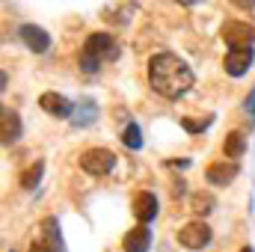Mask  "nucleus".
Wrapping results in <instances>:
<instances>
[{
  "label": "nucleus",
  "mask_w": 255,
  "mask_h": 252,
  "mask_svg": "<svg viewBox=\"0 0 255 252\" xmlns=\"http://www.w3.org/2000/svg\"><path fill=\"white\" fill-rule=\"evenodd\" d=\"M148 83L163 98H181L193 86V71L181 57L160 51L148 60Z\"/></svg>",
  "instance_id": "f257e3e1"
},
{
  "label": "nucleus",
  "mask_w": 255,
  "mask_h": 252,
  "mask_svg": "<svg viewBox=\"0 0 255 252\" xmlns=\"http://www.w3.org/2000/svg\"><path fill=\"white\" fill-rule=\"evenodd\" d=\"M116 57H119V45H116V39L107 36V33H92V36L86 39L83 51H80V68L92 74V71H98V65L101 63L116 60Z\"/></svg>",
  "instance_id": "f03ea898"
},
{
  "label": "nucleus",
  "mask_w": 255,
  "mask_h": 252,
  "mask_svg": "<svg viewBox=\"0 0 255 252\" xmlns=\"http://www.w3.org/2000/svg\"><path fill=\"white\" fill-rule=\"evenodd\" d=\"M220 36L229 45V51H253L255 27H250L247 21H226L223 30H220Z\"/></svg>",
  "instance_id": "7ed1b4c3"
},
{
  "label": "nucleus",
  "mask_w": 255,
  "mask_h": 252,
  "mask_svg": "<svg viewBox=\"0 0 255 252\" xmlns=\"http://www.w3.org/2000/svg\"><path fill=\"white\" fill-rule=\"evenodd\" d=\"M116 163V154L110 148H86L80 154V169L86 175H107Z\"/></svg>",
  "instance_id": "20e7f679"
},
{
  "label": "nucleus",
  "mask_w": 255,
  "mask_h": 252,
  "mask_svg": "<svg viewBox=\"0 0 255 252\" xmlns=\"http://www.w3.org/2000/svg\"><path fill=\"white\" fill-rule=\"evenodd\" d=\"M178 244L187 247V250H205V247L211 244V229H208V223L193 220V223H187V226H181Z\"/></svg>",
  "instance_id": "39448f33"
},
{
  "label": "nucleus",
  "mask_w": 255,
  "mask_h": 252,
  "mask_svg": "<svg viewBox=\"0 0 255 252\" xmlns=\"http://www.w3.org/2000/svg\"><path fill=\"white\" fill-rule=\"evenodd\" d=\"M205 178H208V184H214V187H226V184H232V181L238 178V163H235V160L211 163L208 172H205Z\"/></svg>",
  "instance_id": "423d86ee"
},
{
  "label": "nucleus",
  "mask_w": 255,
  "mask_h": 252,
  "mask_svg": "<svg viewBox=\"0 0 255 252\" xmlns=\"http://www.w3.org/2000/svg\"><path fill=\"white\" fill-rule=\"evenodd\" d=\"M18 36L24 39V45H27L33 54H45V51L51 48V36H48L42 27H36V24H24V27L18 30Z\"/></svg>",
  "instance_id": "0eeeda50"
},
{
  "label": "nucleus",
  "mask_w": 255,
  "mask_h": 252,
  "mask_svg": "<svg viewBox=\"0 0 255 252\" xmlns=\"http://www.w3.org/2000/svg\"><path fill=\"white\" fill-rule=\"evenodd\" d=\"M133 217L145 226V223H151L154 217H157V196L154 193H148V190H142V193H136L133 196Z\"/></svg>",
  "instance_id": "6e6552de"
},
{
  "label": "nucleus",
  "mask_w": 255,
  "mask_h": 252,
  "mask_svg": "<svg viewBox=\"0 0 255 252\" xmlns=\"http://www.w3.org/2000/svg\"><path fill=\"white\" fill-rule=\"evenodd\" d=\"M39 107H42L45 113H51V116H60V119H68V116H71V101L63 98L60 92H45V95L39 98Z\"/></svg>",
  "instance_id": "1a4fd4ad"
},
{
  "label": "nucleus",
  "mask_w": 255,
  "mask_h": 252,
  "mask_svg": "<svg viewBox=\"0 0 255 252\" xmlns=\"http://www.w3.org/2000/svg\"><path fill=\"white\" fill-rule=\"evenodd\" d=\"M148 244H151V232L145 226H133L130 232H125V238H122V250L125 252H145Z\"/></svg>",
  "instance_id": "9d476101"
},
{
  "label": "nucleus",
  "mask_w": 255,
  "mask_h": 252,
  "mask_svg": "<svg viewBox=\"0 0 255 252\" xmlns=\"http://www.w3.org/2000/svg\"><path fill=\"white\" fill-rule=\"evenodd\" d=\"M0 136H3V145H9L21 136V119L9 107H3V113H0Z\"/></svg>",
  "instance_id": "9b49d317"
},
{
  "label": "nucleus",
  "mask_w": 255,
  "mask_h": 252,
  "mask_svg": "<svg viewBox=\"0 0 255 252\" xmlns=\"http://www.w3.org/2000/svg\"><path fill=\"white\" fill-rule=\"evenodd\" d=\"M253 60H255V54L253 51H229L226 54V74H232V77H241L250 65H253Z\"/></svg>",
  "instance_id": "f8f14e48"
},
{
  "label": "nucleus",
  "mask_w": 255,
  "mask_h": 252,
  "mask_svg": "<svg viewBox=\"0 0 255 252\" xmlns=\"http://www.w3.org/2000/svg\"><path fill=\"white\" fill-rule=\"evenodd\" d=\"M42 232H45V247L51 252H65V247H63V235H60V220L57 217H45L42 220Z\"/></svg>",
  "instance_id": "ddd939ff"
},
{
  "label": "nucleus",
  "mask_w": 255,
  "mask_h": 252,
  "mask_svg": "<svg viewBox=\"0 0 255 252\" xmlns=\"http://www.w3.org/2000/svg\"><path fill=\"white\" fill-rule=\"evenodd\" d=\"M223 151H226V157H241L244 151H247V136L241 133V130H232L229 136H226V142H223Z\"/></svg>",
  "instance_id": "4468645a"
},
{
  "label": "nucleus",
  "mask_w": 255,
  "mask_h": 252,
  "mask_svg": "<svg viewBox=\"0 0 255 252\" xmlns=\"http://www.w3.org/2000/svg\"><path fill=\"white\" fill-rule=\"evenodd\" d=\"M190 208L199 214V217L211 214V211H214V196H211V193H205V190L193 193V196H190Z\"/></svg>",
  "instance_id": "2eb2a0df"
},
{
  "label": "nucleus",
  "mask_w": 255,
  "mask_h": 252,
  "mask_svg": "<svg viewBox=\"0 0 255 252\" xmlns=\"http://www.w3.org/2000/svg\"><path fill=\"white\" fill-rule=\"evenodd\" d=\"M42 169H45V166H42V160H36L30 169H24V172H21V187H24V190L36 187V184H39V178H42Z\"/></svg>",
  "instance_id": "dca6fc26"
},
{
  "label": "nucleus",
  "mask_w": 255,
  "mask_h": 252,
  "mask_svg": "<svg viewBox=\"0 0 255 252\" xmlns=\"http://www.w3.org/2000/svg\"><path fill=\"white\" fill-rule=\"evenodd\" d=\"M122 142H125L128 148H133V151L142 145V136H139V125H136V122H130V125L122 130Z\"/></svg>",
  "instance_id": "f3484780"
},
{
  "label": "nucleus",
  "mask_w": 255,
  "mask_h": 252,
  "mask_svg": "<svg viewBox=\"0 0 255 252\" xmlns=\"http://www.w3.org/2000/svg\"><path fill=\"white\" fill-rule=\"evenodd\" d=\"M214 119L208 116V119H181V125H184V130H190V133H199V130H205V127L211 125Z\"/></svg>",
  "instance_id": "a211bd4d"
},
{
  "label": "nucleus",
  "mask_w": 255,
  "mask_h": 252,
  "mask_svg": "<svg viewBox=\"0 0 255 252\" xmlns=\"http://www.w3.org/2000/svg\"><path fill=\"white\" fill-rule=\"evenodd\" d=\"M30 252H51V250H48L42 241H33V244H30Z\"/></svg>",
  "instance_id": "6ab92c4d"
},
{
  "label": "nucleus",
  "mask_w": 255,
  "mask_h": 252,
  "mask_svg": "<svg viewBox=\"0 0 255 252\" xmlns=\"http://www.w3.org/2000/svg\"><path fill=\"white\" fill-rule=\"evenodd\" d=\"M247 113H253L255 116V89L250 92V98H247Z\"/></svg>",
  "instance_id": "aec40b11"
},
{
  "label": "nucleus",
  "mask_w": 255,
  "mask_h": 252,
  "mask_svg": "<svg viewBox=\"0 0 255 252\" xmlns=\"http://www.w3.org/2000/svg\"><path fill=\"white\" fill-rule=\"evenodd\" d=\"M241 252H253V247H244V250H241Z\"/></svg>",
  "instance_id": "412c9836"
}]
</instances>
